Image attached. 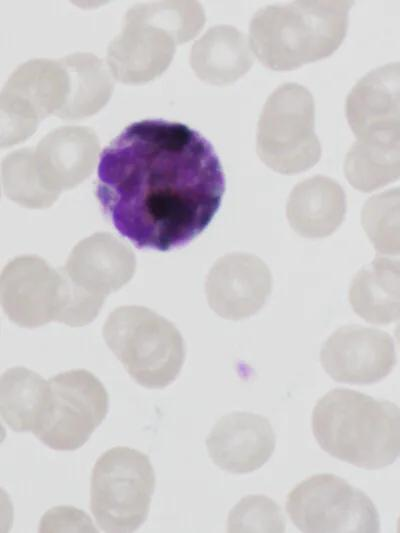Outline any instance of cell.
Masks as SVG:
<instances>
[{
  "instance_id": "6da1fadb",
  "label": "cell",
  "mask_w": 400,
  "mask_h": 533,
  "mask_svg": "<svg viewBox=\"0 0 400 533\" xmlns=\"http://www.w3.org/2000/svg\"><path fill=\"white\" fill-rule=\"evenodd\" d=\"M97 198L115 229L138 248L167 251L199 235L225 191L211 143L189 126L162 119L134 122L106 146Z\"/></svg>"
},
{
  "instance_id": "7a4b0ae2",
  "label": "cell",
  "mask_w": 400,
  "mask_h": 533,
  "mask_svg": "<svg viewBox=\"0 0 400 533\" xmlns=\"http://www.w3.org/2000/svg\"><path fill=\"white\" fill-rule=\"evenodd\" d=\"M311 425L325 452L359 468L381 469L400 456V408L391 401L333 389L317 401Z\"/></svg>"
},
{
  "instance_id": "3957f363",
  "label": "cell",
  "mask_w": 400,
  "mask_h": 533,
  "mask_svg": "<svg viewBox=\"0 0 400 533\" xmlns=\"http://www.w3.org/2000/svg\"><path fill=\"white\" fill-rule=\"evenodd\" d=\"M350 6L345 1H312L265 7L251 21V49L274 70L327 57L346 34Z\"/></svg>"
},
{
  "instance_id": "277c9868",
  "label": "cell",
  "mask_w": 400,
  "mask_h": 533,
  "mask_svg": "<svg viewBox=\"0 0 400 533\" xmlns=\"http://www.w3.org/2000/svg\"><path fill=\"white\" fill-rule=\"evenodd\" d=\"M103 337L129 375L141 386L164 388L178 376L185 358L181 334L167 319L140 306L115 309Z\"/></svg>"
},
{
  "instance_id": "5b68a950",
  "label": "cell",
  "mask_w": 400,
  "mask_h": 533,
  "mask_svg": "<svg viewBox=\"0 0 400 533\" xmlns=\"http://www.w3.org/2000/svg\"><path fill=\"white\" fill-rule=\"evenodd\" d=\"M155 487L150 459L129 447H114L96 461L90 486V508L106 532H133L147 519Z\"/></svg>"
},
{
  "instance_id": "8992f818",
  "label": "cell",
  "mask_w": 400,
  "mask_h": 533,
  "mask_svg": "<svg viewBox=\"0 0 400 533\" xmlns=\"http://www.w3.org/2000/svg\"><path fill=\"white\" fill-rule=\"evenodd\" d=\"M257 153L269 168L286 175L318 162L321 146L314 133V102L306 88L287 83L271 94L258 123Z\"/></svg>"
},
{
  "instance_id": "52a82bcc",
  "label": "cell",
  "mask_w": 400,
  "mask_h": 533,
  "mask_svg": "<svg viewBox=\"0 0 400 533\" xmlns=\"http://www.w3.org/2000/svg\"><path fill=\"white\" fill-rule=\"evenodd\" d=\"M108 407V393L92 373H60L49 380L47 405L33 433L51 449L76 450L105 419Z\"/></svg>"
},
{
  "instance_id": "ba28073f",
  "label": "cell",
  "mask_w": 400,
  "mask_h": 533,
  "mask_svg": "<svg viewBox=\"0 0 400 533\" xmlns=\"http://www.w3.org/2000/svg\"><path fill=\"white\" fill-rule=\"evenodd\" d=\"M286 511L302 532H379L375 505L360 489L333 474L313 475L287 496Z\"/></svg>"
},
{
  "instance_id": "9c48e42d",
  "label": "cell",
  "mask_w": 400,
  "mask_h": 533,
  "mask_svg": "<svg viewBox=\"0 0 400 533\" xmlns=\"http://www.w3.org/2000/svg\"><path fill=\"white\" fill-rule=\"evenodd\" d=\"M321 365L335 381L372 384L387 377L396 365L391 336L379 329L347 325L327 338Z\"/></svg>"
},
{
  "instance_id": "30bf717a",
  "label": "cell",
  "mask_w": 400,
  "mask_h": 533,
  "mask_svg": "<svg viewBox=\"0 0 400 533\" xmlns=\"http://www.w3.org/2000/svg\"><path fill=\"white\" fill-rule=\"evenodd\" d=\"M272 287L268 266L249 253H231L220 258L206 280V296L212 310L229 320L256 314L267 301Z\"/></svg>"
},
{
  "instance_id": "8fae6325",
  "label": "cell",
  "mask_w": 400,
  "mask_h": 533,
  "mask_svg": "<svg viewBox=\"0 0 400 533\" xmlns=\"http://www.w3.org/2000/svg\"><path fill=\"white\" fill-rule=\"evenodd\" d=\"M2 280V305L14 323L38 327L55 320L62 270H52L39 258L23 257L7 266Z\"/></svg>"
},
{
  "instance_id": "7c38bea8",
  "label": "cell",
  "mask_w": 400,
  "mask_h": 533,
  "mask_svg": "<svg viewBox=\"0 0 400 533\" xmlns=\"http://www.w3.org/2000/svg\"><path fill=\"white\" fill-rule=\"evenodd\" d=\"M275 442L272 425L266 417L233 412L216 422L206 439V447L219 468L244 474L259 469L269 460Z\"/></svg>"
},
{
  "instance_id": "4fadbf2b",
  "label": "cell",
  "mask_w": 400,
  "mask_h": 533,
  "mask_svg": "<svg viewBox=\"0 0 400 533\" xmlns=\"http://www.w3.org/2000/svg\"><path fill=\"white\" fill-rule=\"evenodd\" d=\"M134 266L129 247L111 237L94 236L74 248L64 270L75 285L105 301L129 281Z\"/></svg>"
},
{
  "instance_id": "5bb4252c",
  "label": "cell",
  "mask_w": 400,
  "mask_h": 533,
  "mask_svg": "<svg viewBox=\"0 0 400 533\" xmlns=\"http://www.w3.org/2000/svg\"><path fill=\"white\" fill-rule=\"evenodd\" d=\"M345 212L343 189L333 179L321 175L297 184L286 207L291 227L307 238L331 235L342 223Z\"/></svg>"
},
{
  "instance_id": "9a60e30c",
  "label": "cell",
  "mask_w": 400,
  "mask_h": 533,
  "mask_svg": "<svg viewBox=\"0 0 400 533\" xmlns=\"http://www.w3.org/2000/svg\"><path fill=\"white\" fill-rule=\"evenodd\" d=\"M354 312L367 322L388 325L400 319V257L376 254L349 288Z\"/></svg>"
},
{
  "instance_id": "2e32d148",
  "label": "cell",
  "mask_w": 400,
  "mask_h": 533,
  "mask_svg": "<svg viewBox=\"0 0 400 533\" xmlns=\"http://www.w3.org/2000/svg\"><path fill=\"white\" fill-rule=\"evenodd\" d=\"M49 397V381L23 367L7 370L0 380V412L3 421L17 432L37 428Z\"/></svg>"
},
{
  "instance_id": "e0dca14e",
  "label": "cell",
  "mask_w": 400,
  "mask_h": 533,
  "mask_svg": "<svg viewBox=\"0 0 400 533\" xmlns=\"http://www.w3.org/2000/svg\"><path fill=\"white\" fill-rule=\"evenodd\" d=\"M400 115V61L376 68L352 89L346 102L351 129Z\"/></svg>"
},
{
  "instance_id": "ac0fdd59",
  "label": "cell",
  "mask_w": 400,
  "mask_h": 533,
  "mask_svg": "<svg viewBox=\"0 0 400 533\" xmlns=\"http://www.w3.org/2000/svg\"><path fill=\"white\" fill-rule=\"evenodd\" d=\"M344 174L348 182L362 192L400 180V139L356 141L345 158Z\"/></svg>"
},
{
  "instance_id": "d6986e66",
  "label": "cell",
  "mask_w": 400,
  "mask_h": 533,
  "mask_svg": "<svg viewBox=\"0 0 400 533\" xmlns=\"http://www.w3.org/2000/svg\"><path fill=\"white\" fill-rule=\"evenodd\" d=\"M361 223L376 254L400 257V186L369 198Z\"/></svg>"
},
{
  "instance_id": "ffe728a7",
  "label": "cell",
  "mask_w": 400,
  "mask_h": 533,
  "mask_svg": "<svg viewBox=\"0 0 400 533\" xmlns=\"http://www.w3.org/2000/svg\"><path fill=\"white\" fill-rule=\"evenodd\" d=\"M229 532H284L281 508L263 495H250L238 502L227 520Z\"/></svg>"
},
{
  "instance_id": "44dd1931",
  "label": "cell",
  "mask_w": 400,
  "mask_h": 533,
  "mask_svg": "<svg viewBox=\"0 0 400 533\" xmlns=\"http://www.w3.org/2000/svg\"><path fill=\"white\" fill-rule=\"evenodd\" d=\"M395 336H396V339L400 345V322L398 323V325L396 326L395 328Z\"/></svg>"
},
{
  "instance_id": "7402d4cb",
  "label": "cell",
  "mask_w": 400,
  "mask_h": 533,
  "mask_svg": "<svg viewBox=\"0 0 400 533\" xmlns=\"http://www.w3.org/2000/svg\"><path fill=\"white\" fill-rule=\"evenodd\" d=\"M397 530H398V532H400V517H399V519L397 521Z\"/></svg>"
}]
</instances>
